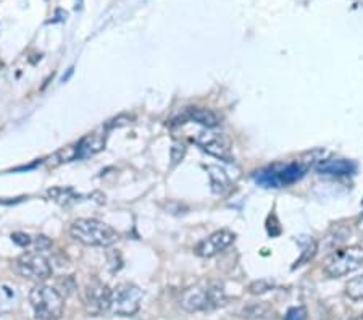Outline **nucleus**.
I'll use <instances>...</instances> for the list:
<instances>
[{"label": "nucleus", "instance_id": "6e6552de", "mask_svg": "<svg viewBox=\"0 0 363 320\" xmlns=\"http://www.w3.org/2000/svg\"><path fill=\"white\" fill-rule=\"evenodd\" d=\"M110 299H112V289L105 283L94 280L86 285L84 306L91 316H101V314L110 311Z\"/></svg>", "mask_w": 363, "mask_h": 320}, {"label": "nucleus", "instance_id": "423d86ee", "mask_svg": "<svg viewBox=\"0 0 363 320\" xmlns=\"http://www.w3.org/2000/svg\"><path fill=\"white\" fill-rule=\"evenodd\" d=\"M144 293L143 289L134 283H120L112 289V299H110V311L116 316L131 317L140 309Z\"/></svg>", "mask_w": 363, "mask_h": 320}, {"label": "nucleus", "instance_id": "4468645a", "mask_svg": "<svg viewBox=\"0 0 363 320\" xmlns=\"http://www.w3.org/2000/svg\"><path fill=\"white\" fill-rule=\"evenodd\" d=\"M207 173L210 178V186H212L215 194H223L231 188V180L223 168H220L218 165H208Z\"/></svg>", "mask_w": 363, "mask_h": 320}, {"label": "nucleus", "instance_id": "20e7f679", "mask_svg": "<svg viewBox=\"0 0 363 320\" xmlns=\"http://www.w3.org/2000/svg\"><path fill=\"white\" fill-rule=\"evenodd\" d=\"M363 265V246L354 244L331 253L323 262V270L328 277L341 278L355 272Z\"/></svg>", "mask_w": 363, "mask_h": 320}, {"label": "nucleus", "instance_id": "0eeeda50", "mask_svg": "<svg viewBox=\"0 0 363 320\" xmlns=\"http://www.w3.org/2000/svg\"><path fill=\"white\" fill-rule=\"evenodd\" d=\"M194 143L201 148L203 153L216 157V159L233 162V153H231V141L230 138L225 136L223 133H212V131H202L199 133Z\"/></svg>", "mask_w": 363, "mask_h": 320}, {"label": "nucleus", "instance_id": "f8f14e48", "mask_svg": "<svg viewBox=\"0 0 363 320\" xmlns=\"http://www.w3.org/2000/svg\"><path fill=\"white\" fill-rule=\"evenodd\" d=\"M277 172L281 186H288L301 180L307 172V165L302 162H291L283 167H273Z\"/></svg>", "mask_w": 363, "mask_h": 320}, {"label": "nucleus", "instance_id": "39448f33", "mask_svg": "<svg viewBox=\"0 0 363 320\" xmlns=\"http://www.w3.org/2000/svg\"><path fill=\"white\" fill-rule=\"evenodd\" d=\"M15 270L28 282L43 283L54 273L50 260L40 251H26L15 260Z\"/></svg>", "mask_w": 363, "mask_h": 320}, {"label": "nucleus", "instance_id": "b1692460", "mask_svg": "<svg viewBox=\"0 0 363 320\" xmlns=\"http://www.w3.org/2000/svg\"><path fill=\"white\" fill-rule=\"evenodd\" d=\"M4 67V62L2 60H0V68H2Z\"/></svg>", "mask_w": 363, "mask_h": 320}, {"label": "nucleus", "instance_id": "5701e85b", "mask_svg": "<svg viewBox=\"0 0 363 320\" xmlns=\"http://www.w3.org/2000/svg\"><path fill=\"white\" fill-rule=\"evenodd\" d=\"M350 320H363V316H357V317H354V319H350Z\"/></svg>", "mask_w": 363, "mask_h": 320}, {"label": "nucleus", "instance_id": "f3484780", "mask_svg": "<svg viewBox=\"0 0 363 320\" xmlns=\"http://www.w3.org/2000/svg\"><path fill=\"white\" fill-rule=\"evenodd\" d=\"M255 182L265 186V188H281L279 178L274 168H268V170H260L255 173Z\"/></svg>", "mask_w": 363, "mask_h": 320}, {"label": "nucleus", "instance_id": "4be33fe9", "mask_svg": "<svg viewBox=\"0 0 363 320\" xmlns=\"http://www.w3.org/2000/svg\"><path fill=\"white\" fill-rule=\"evenodd\" d=\"M306 309L303 307H292L289 312L286 314L284 320H306Z\"/></svg>", "mask_w": 363, "mask_h": 320}, {"label": "nucleus", "instance_id": "9d476101", "mask_svg": "<svg viewBox=\"0 0 363 320\" xmlns=\"http://www.w3.org/2000/svg\"><path fill=\"white\" fill-rule=\"evenodd\" d=\"M105 131H94L78 141V159H87L96 155L105 148Z\"/></svg>", "mask_w": 363, "mask_h": 320}, {"label": "nucleus", "instance_id": "a211bd4d", "mask_svg": "<svg viewBox=\"0 0 363 320\" xmlns=\"http://www.w3.org/2000/svg\"><path fill=\"white\" fill-rule=\"evenodd\" d=\"M345 294L352 301L363 299V272L347 282V285H345Z\"/></svg>", "mask_w": 363, "mask_h": 320}, {"label": "nucleus", "instance_id": "dca6fc26", "mask_svg": "<svg viewBox=\"0 0 363 320\" xmlns=\"http://www.w3.org/2000/svg\"><path fill=\"white\" fill-rule=\"evenodd\" d=\"M74 159H78V143L57 150V153L50 157V165L57 167L60 164H65V162H72Z\"/></svg>", "mask_w": 363, "mask_h": 320}, {"label": "nucleus", "instance_id": "f03ea898", "mask_svg": "<svg viewBox=\"0 0 363 320\" xmlns=\"http://www.w3.org/2000/svg\"><path fill=\"white\" fill-rule=\"evenodd\" d=\"M69 235L73 240L86 246L107 248L120 240V235L112 226L96 219H78L69 225Z\"/></svg>", "mask_w": 363, "mask_h": 320}, {"label": "nucleus", "instance_id": "aec40b11", "mask_svg": "<svg viewBox=\"0 0 363 320\" xmlns=\"http://www.w3.org/2000/svg\"><path fill=\"white\" fill-rule=\"evenodd\" d=\"M11 241L18 244L21 248H29L33 246V238L26 235V233H21V231H16V233H11Z\"/></svg>", "mask_w": 363, "mask_h": 320}, {"label": "nucleus", "instance_id": "2eb2a0df", "mask_svg": "<svg viewBox=\"0 0 363 320\" xmlns=\"http://www.w3.org/2000/svg\"><path fill=\"white\" fill-rule=\"evenodd\" d=\"M47 196H49V199L57 202L58 206H69V204L78 199V194L69 186H54V188L47 191Z\"/></svg>", "mask_w": 363, "mask_h": 320}, {"label": "nucleus", "instance_id": "6ab92c4d", "mask_svg": "<svg viewBox=\"0 0 363 320\" xmlns=\"http://www.w3.org/2000/svg\"><path fill=\"white\" fill-rule=\"evenodd\" d=\"M273 288V282H270V280H257V282H254V283H250V287H249V291L252 294H263V293H267V291H270Z\"/></svg>", "mask_w": 363, "mask_h": 320}, {"label": "nucleus", "instance_id": "f257e3e1", "mask_svg": "<svg viewBox=\"0 0 363 320\" xmlns=\"http://www.w3.org/2000/svg\"><path fill=\"white\" fill-rule=\"evenodd\" d=\"M226 301L225 289L216 283H199L183 291L179 298L181 309L186 312L212 311L223 306Z\"/></svg>", "mask_w": 363, "mask_h": 320}, {"label": "nucleus", "instance_id": "7ed1b4c3", "mask_svg": "<svg viewBox=\"0 0 363 320\" xmlns=\"http://www.w3.org/2000/svg\"><path fill=\"white\" fill-rule=\"evenodd\" d=\"M34 317L38 320H58L65 309V298L54 287L38 283L29 293Z\"/></svg>", "mask_w": 363, "mask_h": 320}, {"label": "nucleus", "instance_id": "1a4fd4ad", "mask_svg": "<svg viewBox=\"0 0 363 320\" xmlns=\"http://www.w3.org/2000/svg\"><path fill=\"white\" fill-rule=\"evenodd\" d=\"M234 240H236V235L231 230H218L197 244L196 254L205 259L213 258V255L223 253L225 249L230 248Z\"/></svg>", "mask_w": 363, "mask_h": 320}, {"label": "nucleus", "instance_id": "ddd939ff", "mask_svg": "<svg viewBox=\"0 0 363 320\" xmlns=\"http://www.w3.org/2000/svg\"><path fill=\"white\" fill-rule=\"evenodd\" d=\"M187 118L205 128H215L221 123V116L212 109L192 107L187 110Z\"/></svg>", "mask_w": 363, "mask_h": 320}, {"label": "nucleus", "instance_id": "412c9836", "mask_svg": "<svg viewBox=\"0 0 363 320\" xmlns=\"http://www.w3.org/2000/svg\"><path fill=\"white\" fill-rule=\"evenodd\" d=\"M172 160H173V167L177 165V164H179L181 160H183V157H184V154H186V148H184V144H181V143H174L173 144V148H172Z\"/></svg>", "mask_w": 363, "mask_h": 320}, {"label": "nucleus", "instance_id": "9b49d317", "mask_svg": "<svg viewBox=\"0 0 363 320\" xmlns=\"http://www.w3.org/2000/svg\"><path fill=\"white\" fill-rule=\"evenodd\" d=\"M355 164L347 159H328L320 160L317 172L321 175H333V177H345L355 172Z\"/></svg>", "mask_w": 363, "mask_h": 320}]
</instances>
